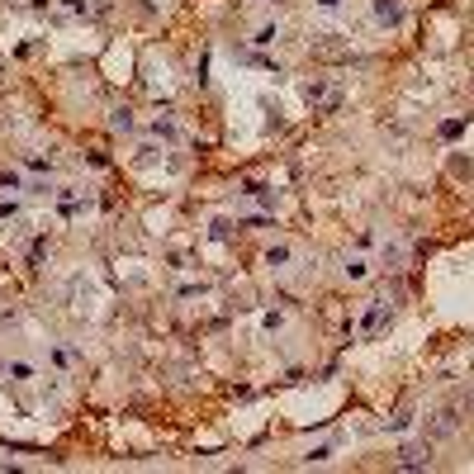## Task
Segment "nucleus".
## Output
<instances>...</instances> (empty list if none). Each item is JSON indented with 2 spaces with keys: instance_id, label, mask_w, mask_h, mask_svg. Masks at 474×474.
Wrapping results in <instances>:
<instances>
[{
  "instance_id": "nucleus-1",
  "label": "nucleus",
  "mask_w": 474,
  "mask_h": 474,
  "mask_svg": "<svg viewBox=\"0 0 474 474\" xmlns=\"http://www.w3.org/2000/svg\"><path fill=\"white\" fill-rule=\"evenodd\" d=\"M455 427H460V408H436L422 422V436L427 441H446V436H455Z\"/></svg>"
},
{
  "instance_id": "nucleus-2",
  "label": "nucleus",
  "mask_w": 474,
  "mask_h": 474,
  "mask_svg": "<svg viewBox=\"0 0 474 474\" xmlns=\"http://www.w3.org/2000/svg\"><path fill=\"white\" fill-rule=\"evenodd\" d=\"M394 470H432V441L422 436V441H408V446H398Z\"/></svg>"
},
{
  "instance_id": "nucleus-3",
  "label": "nucleus",
  "mask_w": 474,
  "mask_h": 474,
  "mask_svg": "<svg viewBox=\"0 0 474 474\" xmlns=\"http://www.w3.org/2000/svg\"><path fill=\"white\" fill-rule=\"evenodd\" d=\"M389 304H384V299H370L366 304V313H361V327H356V332H361V337H379V332H384V327H389Z\"/></svg>"
},
{
  "instance_id": "nucleus-4",
  "label": "nucleus",
  "mask_w": 474,
  "mask_h": 474,
  "mask_svg": "<svg viewBox=\"0 0 474 474\" xmlns=\"http://www.w3.org/2000/svg\"><path fill=\"white\" fill-rule=\"evenodd\" d=\"M304 100H309V105L313 109H337L342 105V90H337V85H332V81H309V85H304Z\"/></svg>"
},
{
  "instance_id": "nucleus-5",
  "label": "nucleus",
  "mask_w": 474,
  "mask_h": 474,
  "mask_svg": "<svg viewBox=\"0 0 474 474\" xmlns=\"http://www.w3.org/2000/svg\"><path fill=\"white\" fill-rule=\"evenodd\" d=\"M332 38H337V33H318L313 38V57L318 62H351V43H332Z\"/></svg>"
},
{
  "instance_id": "nucleus-6",
  "label": "nucleus",
  "mask_w": 474,
  "mask_h": 474,
  "mask_svg": "<svg viewBox=\"0 0 474 474\" xmlns=\"http://www.w3.org/2000/svg\"><path fill=\"white\" fill-rule=\"evenodd\" d=\"M370 15L379 28H398L403 24V0H370Z\"/></svg>"
},
{
  "instance_id": "nucleus-7",
  "label": "nucleus",
  "mask_w": 474,
  "mask_h": 474,
  "mask_svg": "<svg viewBox=\"0 0 474 474\" xmlns=\"http://www.w3.org/2000/svg\"><path fill=\"white\" fill-rule=\"evenodd\" d=\"M290 261H294V247H285V242H275V247H265V265H270V270H285Z\"/></svg>"
},
{
  "instance_id": "nucleus-8",
  "label": "nucleus",
  "mask_w": 474,
  "mask_h": 474,
  "mask_svg": "<svg viewBox=\"0 0 474 474\" xmlns=\"http://www.w3.org/2000/svg\"><path fill=\"white\" fill-rule=\"evenodd\" d=\"M109 129H119V133H133V129H138V119H133V109H129V105H114V109H109Z\"/></svg>"
},
{
  "instance_id": "nucleus-9",
  "label": "nucleus",
  "mask_w": 474,
  "mask_h": 474,
  "mask_svg": "<svg viewBox=\"0 0 474 474\" xmlns=\"http://www.w3.org/2000/svg\"><path fill=\"white\" fill-rule=\"evenodd\" d=\"M152 133H157L161 142H176V138H181V129H176L171 114H157V119H152Z\"/></svg>"
},
{
  "instance_id": "nucleus-10",
  "label": "nucleus",
  "mask_w": 474,
  "mask_h": 474,
  "mask_svg": "<svg viewBox=\"0 0 474 474\" xmlns=\"http://www.w3.org/2000/svg\"><path fill=\"white\" fill-rule=\"evenodd\" d=\"M5 379H15V384H28V379H38V370L28 366V361H10V366H5Z\"/></svg>"
},
{
  "instance_id": "nucleus-11",
  "label": "nucleus",
  "mask_w": 474,
  "mask_h": 474,
  "mask_svg": "<svg viewBox=\"0 0 474 474\" xmlns=\"http://www.w3.org/2000/svg\"><path fill=\"white\" fill-rule=\"evenodd\" d=\"M280 43V24H261L252 33V48H275Z\"/></svg>"
},
{
  "instance_id": "nucleus-12",
  "label": "nucleus",
  "mask_w": 474,
  "mask_h": 474,
  "mask_svg": "<svg viewBox=\"0 0 474 474\" xmlns=\"http://www.w3.org/2000/svg\"><path fill=\"white\" fill-rule=\"evenodd\" d=\"M342 275H346V280H366V275H370V261H366V256H346V261H342Z\"/></svg>"
},
{
  "instance_id": "nucleus-13",
  "label": "nucleus",
  "mask_w": 474,
  "mask_h": 474,
  "mask_svg": "<svg viewBox=\"0 0 474 474\" xmlns=\"http://www.w3.org/2000/svg\"><path fill=\"white\" fill-rule=\"evenodd\" d=\"M332 455H337V446H332V441H322V446H313L309 455H304V465H327Z\"/></svg>"
},
{
  "instance_id": "nucleus-14",
  "label": "nucleus",
  "mask_w": 474,
  "mask_h": 474,
  "mask_svg": "<svg viewBox=\"0 0 474 474\" xmlns=\"http://www.w3.org/2000/svg\"><path fill=\"white\" fill-rule=\"evenodd\" d=\"M413 422H418V418H413V408H398L394 418L384 422V432H408V427H413Z\"/></svg>"
},
{
  "instance_id": "nucleus-15",
  "label": "nucleus",
  "mask_w": 474,
  "mask_h": 474,
  "mask_svg": "<svg viewBox=\"0 0 474 474\" xmlns=\"http://www.w3.org/2000/svg\"><path fill=\"white\" fill-rule=\"evenodd\" d=\"M57 5H62L67 19H85V15H90V0H57Z\"/></svg>"
},
{
  "instance_id": "nucleus-16",
  "label": "nucleus",
  "mask_w": 474,
  "mask_h": 474,
  "mask_svg": "<svg viewBox=\"0 0 474 474\" xmlns=\"http://www.w3.org/2000/svg\"><path fill=\"white\" fill-rule=\"evenodd\" d=\"M280 327H285V313H280V309L261 313V332H265V337H270V332H280Z\"/></svg>"
},
{
  "instance_id": "nucleus-17",
  "label": "nucleus",
  "mask_w": 474,
  "mask_h": 474,
  "mask_svg": "<svg viewBox=\"0 0 474 474\" xmlns=\"http://www.w3.org/2000/svg\"><path fill=\"white\" fill-rule=\"evenodd\" d=\"M0 190H10V195H15V190H28V185H24L19 171H0Z\"/></svg>"
},
{
  "instance_id": "nucleus-18",
  "label": "nucleus",
  "mask_w": 474,
  "mask_h": 474,
  "mask_svg": "<svg viewBox=\"0 0 474 474\" xmlns=\"http://www.w3.org/2000/svg\"><path fill=\"white\" fill-rule=\"evenodd\" d=\"M24 166H28V171H38V176H53V171H57V161H53V157H28Z\"/></svg>"
},
{
  "instance_id": "nucleus-19",
  "label": "nucleus",
  "mask_w": 474,
  "mask_h": 474,
  "mask_svg": "<svg viewBox=\"0 0 474 474\" xmlns=\"http://www.w3.org/2000/svg\"><path fill=\"white\" fill-rule=\"evenodd\" d=\"M157 157H161V147H157V142H142V147H138V161H142V166H152Z\"/></svg>"
},
{
  "instance_id": "nucleus-20",
  "label": "nucleus",
  "mask_w": 474,
  "mask_h": 474,
  "mask_svg": "<svg viewBox=\"0 0 474 474\" xmlns=\"http://www.w3.org/2000/svg\"><path fill=\"white\" fill-rule=\"evenodd\" d=\"M10 218H19V199H0V223H10Z\"/></svg>"
},
{
  "instance_id": "nucleus-21",
  "label": "nucleus",
  "mask_w": 474,
  "mask_h": 474,
  "mask_svg": "<svg viewBox=\"0 0 474 474\" xmlns=\"http://www.w3.org/2000/svg\"><path fill=\"white\" fill-rule=\"evenodd\" d=\"M48 361H53V366H72V351H67V346H53V351H48Z\"/></svg>"
},
{
  "instance_id": "nucleus-22",
  "label": "nucleus",
  "mask_w": 474,
  "mask_h": 474,
  "mask_svg": "<svg viewBox=\"0 0 474 474\" xmlns=\"http://www.w3.org/2000/svg\"><path fill=\"white\" fill-rule=\"evenodd\" d=\"M460 133H465V119H446L441 124V138H460Z\"/></svg>"
},
{
  "instance_id": "nucleus-23",
  "label": "nucleus",
  "mask_w": 474,
  "mask_h": 474,
  "mask_svg": "<svg viewBox=\"0 0 474 474\" xmlns=\"http://www.w3.org/2000/svg\"><path fill=\"white\" fill-rule=\"evenodd\" d=\"M199 294H209V285H181V299H199Z\"/></svg>"
},
{
  "instance_id": "nucleus-24",
  "label": "nucleus",
  "mask_w": 474,
  "mask_h": 474,
  "mask_svg": "<svg viewBox=\"0 0 474 474\" xmlns=\"http://www.w3.org/2000/svg\"><path fill=\"white\" fill-rule=\"evenodd\" d=\"M233 233V223H223V218H213V228H209V237H228Z\"/></svg>"
},
{
  "instance_id": "nucleus-25",
  "label": "nucleus",
  "mask_w": 474,
  "mask_h": 474,
  "mask_svg": "<svg viewBox=\"0 0 474 474\" xmlns=\"http://www.w3.org/2000/svg\"><path fill=\"white\" fill-rule=\"evenodd\" d=\"M318 10H322V15H337V10H342V0H313Z\"/></svg>"
},
{
  "instance_id": "nucleus-26",
  "label": "nucleus",
  "mask_w": 474,
  "mask_h": 474,
  "mask_svg": "<svg viewBox=\"0 0 474 474\" xmlns=\"http://www.w3.org/2000/svg\"><path fill=\"white\" fill-rule=\"evenodd\" d=\"M15 322H19V313H15V309H0V327H15Z\"/></svg>"
},
{
  "instance_id": "nucleus-27",
  "label": "nucleus",
  "mask_w": 474,
  "mask_h": 474,
  "mask_svg": "<svg viewBox=\"0 0 474 474\" xmlns=\"http://www.w3.org/2000/svg\"><path fill=\"white\" fill-rule=\"evenodd\" d=\"M48 5H53V0H28V10H48Z\"/></svg>"
},
{
  "instance_id": "nucleus-28",
  "label": "nucleus",
  "mask_w": 474,
  "mask_h": 474,
  "mask_svg": "<svg viewBox=\"0 0 474 474\" xmlns=\"http://www.w3.org/2000/svg\"><path fill=\"white\" fill-rule=\"evenodd\" d=\"M465 413H474V394H470V398H465Z\"/></svg>"
},
{
  "instance_id": "nucleus-29",
  "label": "nucleus",
  "mask_w": 474,
  "mask_h": 474,
  "mask_svg": "<svg viewBox=\"0 0 474 474\" xmlns=\"http://www.w3.org/2000/svg\"><path fill=\"white\" fill-rule=\"evenodd\" d=\"M0 81H5V67H0Z\"/></svg>"
}]
</instances>
